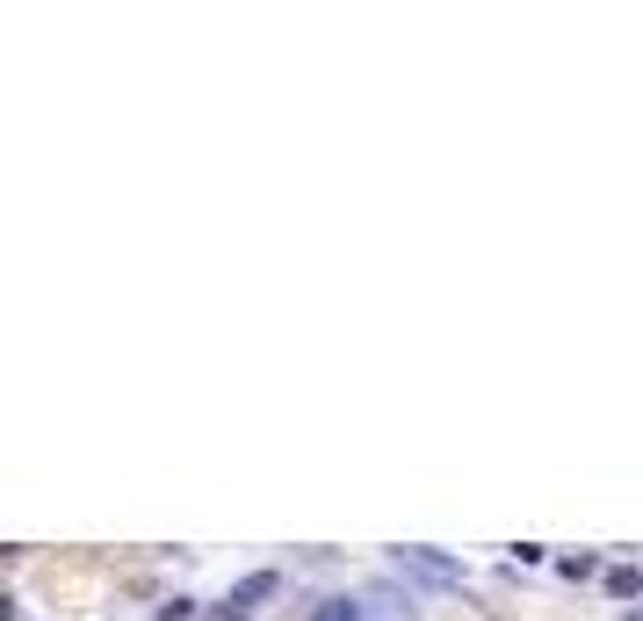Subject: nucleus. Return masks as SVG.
I'll list each match as a JSON object with an SVG mask.
<instances>
[{"label":"nucleus","instance_id":"1","mask_svg":"<svg viewBox=\"0 0 643 621\" xmlns=\"http://www.w3.org/2000/svg\"><path fill=\"white\" fill-rule=\"evenodd\" d=\"M275 592H282V578H275V571H246L239 586L225 592V614H217V621H246L261 600H275Z\"/></svg>","mask_w":643,"mask_h":621},{"label":"nucleus","instance_id":"2","mask_svg":"<svg viewBox=\"0 0 643 621\" xmlns=\"http://www.w3.org/2000/svg\"><path fill=\"white\" fill-rule=\"evenodd\" d=\"M398 571H413L427 586H463V564H449L441 550H398Z\"/></svg>","mask_w":643,"mask_h":621},{"label":"nucleus","instance_id":"3","mask_svg":"<svg viewBox=\"0 0 643 621\" xmlns=\"http://www.w3.org/2000/svg\"><path fill=\"white\" fill-rule=\"evenodd\" d=\"M608 592L614 600H643V571H608Z\"/></svg>","mask_w":643,"mask_h":621},{"label":"nucleus","instance_id":"4","mask_svg":"<svg viewBox=\"0 0 643 621\" xmlns=\"http://www.w3.org/2000/svg\"><path fill=\"white\" fill-rule=\"evenodd\" d=\"M312 621H362V614H354V607L348 600H326V607H318V614Z\"/></svg>","mask_w":643,"mask_h":621}]
</instances>
